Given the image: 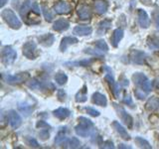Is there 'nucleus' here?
Wrapping results in <instances>:
<instances>
[{
	"instance_id": "412c9836",
	"label": "nucleus",
	"mask_w": 159,
	"mask_h": 149,
	"mask_svg": "<svg viewBox=\"0 0 159 149\" xmlns=\"http://www.w3.org/2000/svg\"><path fill=\"white\" fill-rule=\"evenodd\" d=\"M75 131L78 134L79 136L81 137H88L92 132V127H89L86 125H83V124L80 123L79 125L75 127Z\"/></svg>"
},
{
	"instance_id": "8fccbe9b",
	"label": "nucleus",
	"mask_w": 159,
	"mask_h": 149,
	"mask_svg": "<svg viewBox=\"0 0 159 149\" xmlns=\"http://www.w3.org/2000/svg\"><path fill=\"white\" fill-rule=\"evenodd\" d=\"M118 148H128V149H131V146H126L125 144H119Z\"/></svg>"
},
{
	"instance_id": "20e7f679",
	"label": "nucleus",
	"mask_w": 159,
	"mask_h": 149,
	"mask_svg": "<svg viewBox=\"0 0 159 149\" xmlns=\"http://www.w3.org/2000/svg\"><path fill=\"white\" fill-rule=\"evenodd\" d=\"M1 57H2V62L4 65H11L14 63V61L17 58V53L16 51L11 47V46H5L2 49L1 52Z\"/></svg>"
},
{
	"instance_id": "37998d69",
	"label": "nucleus",
	"mask_w": 159,
	"mask_h": 149,
	"mask_svg": "<svg viewBox=\"0 0 159 149\" xmlns=\"http://www.w3.org/2000/svg\"><path fill=\"white\" fill-rule=\"evenodd\" d=\"M26 139H27V143H28V145L32 146V147H36V148L40 146V145H39V143L37 142L36 139H34V138H32V137H27Z\"/></svg>"
},
{
	"instance_id": "7c9ffc66",
	"label": "nucleus",
	"mask_w": 159,
	"mask_h": 149,
	"mask_svg": "<svg viewBox=\"0 0 159 149\" xmlns=\"http://www.w3.org/2000/svg\"><path fill=\"white\" fill-rule=\"evenodd\" d=\"M88 99L87 96V87L84 86L83 88L76 94V102H84Z\"/></svg>"
},
{
	"instance_id": "c03bdc74",
	"label": "nucleus",
	"mask_w": 159,
	"mask_h": 149,
	"mask_svg": "<svg viewBox=\"0 0 159 149\" xmlns=\"http://www.w3.org/2000/svg\"><path fill=\"white\" fill-rule=\"evenodd\" d=\"M101 148H109V149H113L114 145H113V142L111 140H107V141H103L101 145Z\"/></svg>"
},
{
	"instance_id": "a18cd8bd",
	"label": "nucleus",
	"mask_w": 159,
	"mask_h": 149,
	"mask_svg": "<svg viewBox=\"0 0 159 149\" xmlns=\"http://www.w3.org/2000/svg\"><path fill=\"white\" fill-rule=\"evenodd\" d=\"M122 102H123V103L127 104V106H129L130 107H134L133 102H132V99H131V97H130V96H129V94H127V96H125V97H123Z\"/></svg>"
},
{
	"instance_id": "39448f33",
	"label": "nucleus",
	"mask_w": 159,
	"mask_h": 149,
	"mask_svg": "<svg viewBox=\"0 0 159 149\" xmlns=\"http://www.w3.org/2000/svg\"><path fill=\"white\" fill-rule=\"evenodd\" d=\"M23 55L29 60H34L38 56L37 53V45L33 41L26 42L23 46Z\"/></svg>"
},
{
	"instance_id": "a211bd4d",
	"label": "nucleus",
	"mask_w": 159,
	"mask_h": 149,
	"mask_svg": "<svg viewBox=\"0 0 159 149\" xmlns=\"http://www.w3.org/2000/svg\"><path fill=\"white\" fill-rule=\"evenodd\" d=\"M123 38V30L120 29V28H117L116 29L113 31L112 33V36L111 38V45L114 47V48H116L118 46V44L119 42L121 41V39Z\"/></svg>"
},
{
	"instance_id": "c85d7f7f",
	"label": "nucleus",
	"mask_w": 159,
	"mask_h": 149,
	"mask_svg": "<svg viewBox=\"0 0 159 149\" xmlns=\"http://www.w3.org/2000/svg\"><path fill=\"white\" fill-rule=\"evenodd\" d=\"M54 79H55V82H56L58 84H60V86H63V84H65L68 82V76L63 72L57 73L55 74Z\"/></svg>"
},
{
	"instance_id": "9d476101",
	"label": "nucleus",
	"mask_w": 159,
	"mask_h": 149,
	"mask_svg": "<svg viewBox=\"0 0 159 149\" xmlns=\"http://www.w3.org/2000/svg\"><path fill=\"white\" fill-rule=\"evenodd\" d=\"M145 59L146 55L141 51H138V50H132L130 53V60L134 64L143 65L145 63Z\"/></svg>"
},
{
	"instance_id": "dca6fc26",
	"label": "nucleus",
	"mask_w": 159,
	"mask_h": 149,
	"mask_svg": "<svg viewBox=\"0 0 159 149\" xmlns=\"http://www.w3.org/2000/svg\"><path fill=\"white\" fill-rule=\"evenodd\" d=\"M34 10V1H31V0H25V2L22 4L21 8H20V15L21 17L24 19L26 18L27 14L31 11V10Z\"/></svg>"
},
{
	"instance_id": "09e8293b",
	"label": "nucleus",
	"mask_w": 159,
	"mask_h": 149,
	"mask_svg": "<svg viewBox=\"0 0 159 149\" xmlns=\"http://www.w3.org/2000/svg\"><path fill=\"white\" fill-rule=\"evenodd\" d=\"M8 2V0H0V7H4V5Z\"/></svg>"
},
{
	"instance_id": "72a5a7b5",
	"label": "nucleus",
	"mask_w": 159,
	"mask_h": 149,
	"mask_svg": "<svg viewBox=\"0 0 159 149\" xmlns=\"http://www.w3.org/2000/svg\"><path fill=\"white\" fill-rule=\"evenodd\" d=\"M68 140V137L66 136V134L63 133V132H59L58 135L55 138V143L57 145H62L64 146V144L66 143V141Z\"/></svg>"
},
{
	"instance_id": "6e6552de",
	"label": "nucleus",
	"mask_w": 159,
	"mask_h": 149,
	"mask_svg": "<svg viewBox=\"0 0 159 149\" xmlns=\"http://www.w3.org/2000/svg\"><path fill=\"white\" fill-rule=\"evenodd\" d=\"M8 119H9L10 125H11L13 129H17L22 124L21 116H20V114L15 111H10L8 112Z\"/></svg>"
},
{
	"instance_id": "5701e85b",
	"label": "nucleus",
	"mask_w": 159,
	"mask_h": 149,
	"mask_svg": "<svg viewBox=\"0 0 159 149\" xmlns=\"http://www.w3.org/2000/svg\"><path fill=\"white\" fill-rule=\"evenodd\" d=\"M27 86L33 89H44L48 87V84H45L37 79H32L29 82H27Z\"/></svg>"
},
{
	"instance_id": "f03ea898",
	"label": "nucleus",
	"mask_w": 159,
	"mask_h": 149,
	"mask_svg": "<svg viewBox=\"0 0 159 149\" xmlns=\"http://www.w3.org/2000/svg\"><path fill=\"white\" fill-rule=\"evenodd\" d=\"M132 81L135 86L143 89L144 92L149 93L152 89V83L149 79L142 73H135L132 74Z\"/></svg>"
},
{
	"instance_id": "2eb2a0df",
	"label": "nucleus",
	"mask_w": 159,
	"mask_h": 149,
	"mask_svg": "<svg viewBox=\"0 0 159 149\" xmlns=\"http://www.w3.org/2000/svg\"><path fill=\"white\" fill-rule=\"evenodd\" d=\"M112 126L114 127V129H116V132L119 134V136H120L122 139H124V140H129V139H130V135L127 133L126 129L124 128L118 121H113Z\"/></svg>"
},
{
	"instance_id": "393cba45",
	"label": "nucleus",
	"mask_w": 159,
	"mask_h": 149,
	"mask_svg": "<svg viewBox=\"0 0 159 149\" xmlns=\"http://www.w3.org/2000/svg\"><path fill=\"white\" fill-rule=\"evenodd\" d=\"M53 113H54V115L56 116L57 118L63 120V119H66L67 117L70 116L71 111H70L69 109L66 108V107H59V108L56 109V111H54Z\"/></svg>"
},
{
	"instance_id": "9b49d317",
	"label": "nucleus",
	"mask_w": 159,
	"mask_h": 149,
	"mask_svg": "<svg viewBox=\"0 0 159 149\" xmlns=\"http://www.w3.org/2000/svg\"><path fill=\"white\" fill-rule=\"evenodd\" d=\"M71 5L64 1H60L54 6V11L57 14H68L71 12Z\"/></svg>"
},
{
	"instance_id": "bb28decb",
	"label": "nucleus",
	"mask_w": 159,
	"mask_h": 149,
	"mask_svg": "<svg viewBox=\"0 0 159 149\" xmlns=\"http://www.w3.org/2000/svg\"><path fill=\"white\" fill-rule=\"evenodd\" d=\"M18 108H19V111H21L25 116L30 115V113H31L32 111H33V106H31V104H28V103H26V102H21V103H19Z\"/></svg>"
},
{
	"instance_id": "4c0bfd02",
	"label": "nucleus",
	"mask_w": 159,
	"mask_h": 149,
	"mask_svg": "<svg viewBox=\"0 0 159 149\" xmlns=\"http://www.w3.org/2000/svg\"><path fill=\"white\" fill-rule=\"evenodd\" d=\"M84 52L86 54H89V55H93V56H96V57H102L103 54L102 53V51H101V50H98V51H96V50H93L91 48H88V49H84Z\"/></svg>"
},
{
	"instance_id": "a19ab883",
	"label": "nucleus",
	"mask_w": 159,
	"mask_h": 149,
	"mask_svg": "<svg viewBox=\"0 0 159 149\" xmlns=\"http://www.w3.org/2000/svg\"><path fill=\"white\" fill-rule=\"evenodd\" d=\"M84 109H86V111L89 114V115H91V116H93V117L99 116V114H101L98 111H97V109H94V108H93V107H89V106L88 107V106H87Z\"/></svg>"
},
{
	"instance_id": "1a4fd4ad",
	"label": "nucleus",
	"mask_w": 159,
	"mask_h": 149,
	"mask_svg": "<svg viewBox=\"0 0 159 149\" xmlns=\"http://www.w3.org/2000/svg\"><path fill=\"white\" fill-rule=\"evenodd\" d=\"M137 17H138V23L141 28H148L150 25V19L148 17V14L145 10L138 9L137 11Z\"/></svg>"
},
{
	"instance_id": "c9c22d12",
	"label": "nucleus",
	"mask_w": 159,
	"mask_h": 149,
	"mask_svg": "<svg viewBox=\"0 0 159 149\" xmlns=\"http://www.w3.org/2000/svg\"><path fill=\"white\" fill-rule=\"evenodd\" d=\"M41 8H42V11H43L44 17H45V19H46V21L52 22L54 17H53V14L51 13V11L49 10V8H47V6H45V5H42Z\"/></svg>"
},
{
	"instance_id": "b1692460",
	"label": "nucleus",
	"mask_w": 159,
	"mask_h": 149,
	"mask_svg": "<svg viewBox=\"0 0 159 149\" xmlns=\"http://www.w3.org/2000/svg\"><path fill=\"white\" fill-rule=\"evenodd\" d=\"M108 8V3L106 0H97L94 2V9L98 14H103L107 12V10Z\"/></svg>"
},
{
	"instance_id": "ea45409f",
	"label": "nucleus",
	"mask_w": 159,
	"mask_h": 149,
	"mask_svg": "<svg viewBox=\"0 0 159 149\" xmlns=\"http://www.w3.org/2000/svg\"><path fill=\"white\" fill-rule=\"evenodd\" d=\"M134 94L138 99H144L147 96V93L144 92L141 88H135L134 89Z\"/></svg>"
},
{
	"instance_id": "4be33fe9",
	"label": "nucleus",
	"mask_w": 159,
	"mask_h": 149,
	"mask_svg": "<svg viewBox=\"0 0 159 149\" xmlns=\"http://www.w3.org/2000/svg\"><path fill=\"white\" fill-rule=\"evenodd\" d=\"M78 42H79V40L75 37H65L62 39L61 45H60V50H61L62 52H65L70 45L77 44Z\"/></svg>"
},
{
	"instance_id": "de8ad7c7",
	"label": "nucleus",
	"mask_w": 159,
	"mask_h": 149,
	"mask_svg": "<svg viewBox=\"0 0 159 149\" xmlns=\"http://www.w3.org/2000/svg\"><path fill=\"white\" fill-rule=\"evenodd\" d=\"M58 97L61 102H64L66 99V93L64 92V89H59L58 91Z\"/></svg>"
},
{
	"instance_id": "58836bf2",
	"label": "nucleus",
	"mask_w": 159,
	"mask_h": 149,
	"mask_svg": "<svg viewBox=\"0 0 159 149\" xmlns=\"http://www.w3.org/2000/svg\"><path fill=\"white\" fill-rule=\"evenodd\" d=\"M79 121L81 124H83V125H86V126H89V127H93V121L91 120V119H89L87 117H84V116H81V117H79Z\"/></svg>"
},
{
	"instance_id": "6ab92c4d",
	"label": "nucleus",
	"mask_w": 159,
	"mask_h": 149,
	"mask_svg": "<svg viewBox=\"0 0 159 149\" xmlns=\"http://www.w3.org/2000/svg\"><path fill=\"white\" fill-rule=\"evenodd\" d=\"M69 27H70V23L66 19H59L53 25V29L58 32L66 31V30L69 29Z\"/></svg>"
},
{
	"instance_id": "0eeeda50",
	"label": "nucleus",
	"mask_w": 159,
	"mask_h": 149,
	"mask_svg": "<svg viewBox=\"0 0 159 149\" xmlns=\"http://www.w3.org/2000/svg\"><path fill=\"white\" fill-rule=\"evenodd\" d=\"M106 70H107V71L108 73L106 74V77H104V79H106V81L108 83L109 87L111 88L112 93H113V94H114V97H118V96H119V86H118V84H117L116 82H114V79H113V76L111 74V69L107 67Z\"/></svg>"
},
{
	"instance_id": "2f4dec72",
	"label": "nucleus",
	"mask_w": 159,
	"mask_h": 149,
	"mask_svg": "<svg viewBox=\"0 0 159 149\" xmlns=\"http://www.w3.org/2000/svg\"><path fill=\"white\" fill-rule=\"evenodd\" d=\"M135 143L137 145L140 147V148H146V149H151L152 146L150 145V143H149L146 139H144L142 137H135Z\"/></svg>"
},
{
	"instance_id": "e433bc0d",
	"label": "nucleus",
	"mask_w": 159,
	"mask_h": 149,
	"mask_svg": "<svg viewBox=\"0 0 159 149\" xmlns=\"http://www.w3.org/2000/svg\"><path fill=\"white\" fill-rule=\"evenodd\" d=\"M51 128H42L41 130H40V132H39V137H40V139L41 140H43V141H45V140H47V139H49V137H50V132H49V130Z\"/></svg>"
},
{
	"instance_id": "49530a36",
	"label": "nucleus",
	"mask_w": 159,
	"mask_h": 149,
	"mask_svg": "<svg viewBox=\"0 0 159 149\" xmlns=\"http://www.w3.org/2000/svg\"><path fill=\"white\" fill-rule=\"evenodd\" d=\"M36 126H37L38 128H40V129H42V128H51V126H50L47 122H45V121H43V120L38 121L37 124H36Z\"/></svg>"
},
{
	"instance_id": "79ce46f5",
	"label": "nucleus",
	"mask_w": 159,
	"mask_h": 149,
	"mask_svg": "<svg viewBox=\"0 0 159 149\" xmlns=\"http://www.w3.org/2000/svg\"><path fill=\"white\" fill-rule=\"evenodd\" d=\"M152 17H153L154 23H155L157 30H159V10H154L152 13Z\"/></svg>"
},
{
	"instance_id": "7ed1b4c3",
	"label": "nucleus",
	"mask_w": 159,
	"mask_h": 149,
	"mask_svg": "<svg viewBox=\"0 0 159 149\" xmlns=\"http://www.w3.org/2000/svg\"><path fill=\"white\" fill-rule=\"evenodd\" d=\"M3 79L7 84H20L24 82H26L27 79L30 78V74L27 72H23V73H19L17 74H14V76H10V74H3L2 76Z\"/></svg>"
},
{
	"instance_id": "4468645a",
	"label": "nucleus",
	"mask_w": 159,
	"mask_h": 149,
	"mask_svg": "<svg viewBox=\"0 0 159 149\" xmlns=\"http://www.w3.org/2000/svg\"><path fill=\"white\" fill-rule=\"evenodd\" d=\"M92 102H93V103L97 104V106H106L107 103V99L104 94H102L101 93H94L92 97Z\"/></svg>"
},
{
	"instance_id": "cd10ccee",
	"label": "nucleus",
	"mask_w": 159,
	"mask_h": 149,
	"mask_svg": "<svg viewBox=\"0 0 159 149\" xmlns=\"http://www.w3.org/2000/svg\"><path fill=\"white\" fill-rule=\"evenodd\" d=\"M93 60H83V61H78V62H67L65 63L66 66H70V67H88L92 64Z\"/></svg>"
},
{
	"instance_id": "f3484780",
	"label": "nucleus",
	"mask_w": 159,
	"mask_h": 149,
	"mask_svg": "<svg viewBox=\"0 0 159 149\" xmlns=\"http://www.w3.org/2000/svg\"><path fill=\"white\" fill-rule=\"evenodd\" d=\"M145 108L149 111H155L159 109V97H151L145 103Z\"/></svg>"
},
{
	"instance_id": "ddd939ff",
	"label": "nucleus",
	"mask_w": 159,
	"mask_h": 149,
	"mask_svg": "<svg viewBox=\"0 0 159 149\" xmlns=\"http://www.w3.org/2000/svg\"><path fill=\"white\" fill-rule=\"evenodd\" d=\"M77 12H78L79 17L81 19H83V20H88L92 16L91 8H89V6H87V5H84V4L80 5V6L78 7V9H77Z\"/></svg>"
},
{
	"instance_id": "a878e982",
	"label": "nucleus",
	"mask_w": 159,
	"mask_h": 149,
	"mask_svg": "<svg viewBox=\"0 0 159 149\" xmlns=\"http://www.w3.org/2000/svg\"><path fill=\"white\" fill-rule=\"evenodd\" d=\"M111 20H103V21H102L101 23L98 24V33L99 35L106 33L107 30L111 28Z\"/></svg>"
},
{
	"instance_id": "f8f14e48",
	"label": "nucleus",
	"mask_w": 159,
	"mask_h": 149,
	"mask_svg": "<svg viewBox=\"0 0 159 149\" xmlns=\"http://www.w3.org/2000/svg\"><path fill=\"white\" fill-rule=\"evenodd\" d=\"M92 32V27L88 25H78L74 28V34L77 36H88V35H91Z\"/></svg>"
},
{
	"instance_id": "423d86ee",
	"label": "nucleus",
	"mask_w": 159,
	"mask_h": 149,
	"mask_svg": "<svg viewBox=\"0 0 159 149\" xmlns=\"http://www.w3.org/2000/svg\"><path fill=\"white\" fill-rule=\"evenodd\" d=\"M113 106H114V108H116L118 116L120 117L121 120L126 124V126L128 128H131L132 124H133V119H132L130 114H128L125 109H124L123 107H121V106H119L118 104H116V103H113Z\"/></svg>"
},
{
	"instance_id": "f257e3e1",
	"label": "nucleus",
	"mask_w": 159,
	"mask_h": 149,
	"mask_svg": "<svg viewBox=\"0 0 159 149\" xmlns=\"http://www.w3.org/2000/svg\"><path fill=\"white\" fill-rule=\"evenodd\" d=\"M1 16L3 20L8 24V26L12 29H20L21 28V21L17 17V15L14 13L12 9H4L1 12Z\"/></svg>"
},
{
	"instance_id": "f704fd0d",
	"label": "nucleus",
	"mask_w": 159,
	"mask_h": 149,
	"mask_svg": "<svg viewBox=\"0 0 159 149\" xmlns=\"http://www.w3.org/2000/svg\"><path fill=\"white\" fill-rule=\"evenodd\" d=\"M94 46H96L98 50L102 51V52H107L108 51V46H107V42L104 41L103 39H101V40H98V41H96V43H94Z\"/></svg>"
},
{
	"instance_id": "c756f323",
	"label": "nucleus",
	"mask_w": 159,
	"mask_h": 149,
	"mask_svg": "<svg viewBox=\"0 0 159 149\" xmlns=\"http://www.w3.org/2000/svg\"><path fill=\"white\" fill-rule=\"evenodd\" d=\"M64 146L67 148H79L81 146V142L77 137H72L70 139L68 138V140L64 144Z\"/></svg>"
},
{
	"instance_id": "473e14b6",
	"label": "nucleus",
	"mask_w": 159,
	"mask_h": 149,
	"mask_svg": "<svg viewBox=\"0 0 159 149\" xmlns=\"http://www.w3.org/2000/svg\"><path fill=\"white\" fill-rule=\"evenodd\" d=\"M147 44L151 49H159V37L149 36L147 39Z\"/></svg>"
},
{
	"instance_id": "aec40b11",
	"label": "nucleus",
	"mask_w": 159,
	"mask_h": 149,
	"mask_svg": "<svg viewBox=\"0 0 159 149\" xmlns=\"http://www.w3.org/2000/svg\"><path fill=\"white\" fill-rule=\"evenodd\" d=\"M39 43L43 45L45 47H50L52 46L54 41H55V37L54 35L51 34V33H48V34H45V35H42V36H40L39 38Z\"/></svg>"
}]
</instances>
